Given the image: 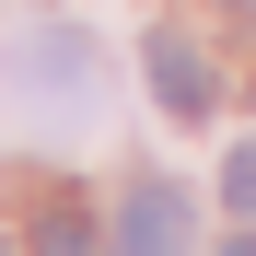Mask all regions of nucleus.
Instances as JSON below:
<instances>
[{
  "label": "nucleus",
  "instance_id": "1",
  "mask_svg": "<svg viewBox=\"0 0 256 256\" xmlns=\"http://www.w3.org/2000/svg\"><path fill=\"white\" fill-rule=\"evenodd\" d=\"M116 244L128 256H186V198L175 186H140V198L116 210Z\"/></svg>",
  "mask_w": 256,
  "mask_h": 256
},
{
  "label": "nucleus",
  "instance_id": "2",
  "mask_svg": "<svg viewBox=\"0 0 256 256\" xmlns=\"http://www.w3.org/2000/svg\"><path fill=\"white\" fill-rule=\"evenodd\" d=\"M152 94H163V116H210L222 94H210V58L186 47V35H152Z\"/></svg>",
  "mask_w": 256,
  "mask_h": 256
},
{
  "label": "nucleus",
  "instance_id": "3",
  "mask_svg": "<svg viewBox=\"0 0 256 256\" xmlns=\"http://www.w3.org/2000/svg\"><path fill=\"white\" fill-rule=\"evenodd\" d=\"M222 198H233V210H256V140H244V152L222 163Z\"/></svg>",
  "mask_w": 256,
  "mask_h": 256
},
{
  "label": "nucleus",
  "instance_id": "4",
  "mask_svg": "<svg viewBox=\"0 0 256 256\" xmlns=\"http://www.w3.org/2000/svg\"><path fill=\"white\" fill-rule=\"evenodd\" d=\"M35 256H94V233H82V222H47V244H35Z\"/></svg>",
  "mask_w": 256,
  "mask_h": 256
},
{
  "label": "nucleus",
  "instance_id": "5",
  "mask_svg": "<svg viewBox=\"0 0 256 256\" xmlns=\"http://www.w3.org/2000/svg\"><path fill=\"white\" fill-rule=\"evenodd\" d=\"M222 256H256V233H233V244H222Z\"/></svg>",
  "mask_w": 256,
  "mask_h": 256
},
{
  "label": "nucleus",
  "instance_id": "6",
  "mask_svg": "<svg viewBox=\"0 0 256 256\" xmlns=\"http://www.w3.org/2000/svg\"><path fill=\"white\" fill-rule=\"evenodd\" d=\"M0 256H12V244H0Z\"/></svg>",
  "mask_w": 256,
  "mask_h": 256
}]
</instances>
